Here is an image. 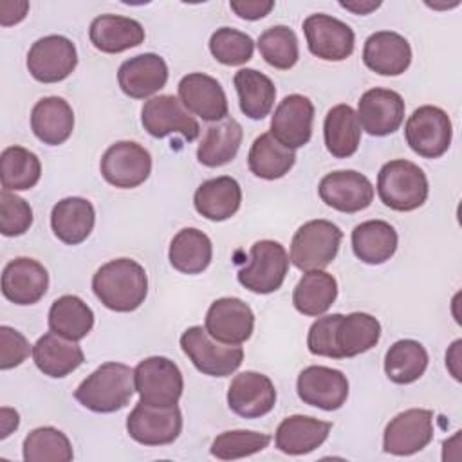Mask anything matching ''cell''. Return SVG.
<instances>
[{
    "label": "cell",
    "instance_id": "6da1fadb",
    "mask_svg": "<svg viewBox=\"0 0 462 462\" xmlns=\"http://www.w3.org/2000/svg\"><path fill=\"white\" fill-rule=\"evenodd\" d=\"M96 298L114 312L139 309L148 294V276L141 263L132 258H116L103 263L92 276Z\"/></svg>",
    "mask_w": 462,
    "mask_h": 462
},
{
    "label": "cell",
    "instance_id": "7a4b0ae2",
    "mask_svg": "<svg viewBox=\"0 0 462 462\" xmlns=\"http://www.w3.org/2000/svg\"><path fill=\"white\" fill-rule=\"evenodd\" d=\"M134 392V370L128 365L108 361L79 383L74 399L90 411L112 413L125 408Z\"/></svg>",
    "mask_w": 462,
    "mask_h": 462
},
{
    "label": "cell",
    "instance_id": "3957f363",
    "mask_svg": "<svg viewBox=\"0 0 462 462\" xmlns=\"http://www.w3.org/2000/svg\"><path fill=\"white\" fill-rule=\"evenodd\" d=\"M430 193L422 168L406 159H393L377 173V195L393 211H413L420 208Z\"/></svg>",
    "mask_w": 462,
    "mask_h": 462
},
{
    "label": "cell",
    "instance_id": "277c9868",
    "mask_svg": "<svg viewBox=\"0 0 462 462\" xmlns=\"http://www.w3.org/2000/svg\"><path fill=\"white\" fill-rule=\"evenodd\" d=\"M343 240V231L330 220L316 218L298 227L291 242V262L307 273L325 269L336 258Z\"/></svg>",
    "mask_w": 462,
    "mask_h": 462
},
{
    "label": "cell",
    "instance_id": "5b68a950",
    "mask_svg": "<svg viewBox=\"0 0 462 462\" xmlns=\"http://www.w3.org/2000/svg\"><path fill=\"white\" fill-rule=\"evenodd\" d=\"M180 348L199 372L211 377L231 375L244 361V348L240 345L220 343L200 325L182 332Z\"/></svg>",
    "mask_w": 462,
    "mask_h": 462
},
{
    "label": "cell",
    "instance_id": "8992f818",
    "mask_svg": "<svg viewBox=\"0 0 462 462\" xmlns=\"http://www.w3.org/2000/svg\"><path fill=\"white\" fill-rule=\"evenodd\" d=\"M289 254L276 240H258L251 245L249 262L238 271L242 287L254 294L278 291L289 271Z\"/></svg>",
    "mask_w": 462,
    "mask_h": 462
},
{
    "label": "cell",
    "instance_id": "52a82bcc",
    "mask_svg": "<svg viewBox=\"0 0 462 462\" xmlns=\"http://www.w3.org/2000/svg\"><path fill=\"white\" fill-rule=\"evenodd\" d=\"M135 392L139 401L150 406H175L184 390L179 366L162 356H152L134 368Z\"/></svg>",
    "mask_w": 462,
    "mask_h": 462
},
{
    "label": "cell",
    "instance_id": "ba28073f",
    "mask_svg": "<svg viewBox=\"0 0 462 462\" xmlns=\"http://www.w3.org/2000/svg\"><path fill=\"white\" fill-rule=\"evenodd\" d=\"M408 146L424 159L444 155L451 144L453 126L449 116L433 105H422L413 110L404 125Z\"/></svg>",
    "mask_w": 462,
    "mask_h": 462
},
{
    "label": "cell",
    "instance_id": "9c48e42d",
    "mask_svg": "<svg viewBox=\"0 0 462 462\" xmlns=\"http://www.w3.org/2000/svg\"><path fill=\"white\" fill-rule=\"evenodd\" d=\"M126 431L143 446H166L179 439L182 413L177 404L150 406L139 401L126 417Z\"/></svg>",
    "mask_w": 462,
    "mask_h": 462
},
{
    "label": "cell",
    "instance_id": "30bf717a",
    "mask_svg": "<svg viewBox=\"0 0 462 462\" xmlns=\"http://www.w3.org/2000/svg\"><path fill=\"white\" fill-rule=\"evenodd\" d=\"M99 170L103 179L116 188H137L152 173V155L135 141H117L103 153Z\"/></svg>",
    "mask_w": 462,
    "mask_h": 462
},
{
    "label": "cell",
    "instance_id": "8fae6325",
    "mask_svg": "<svg viewBox=\"0 0 462 462\" xmlns=\"http://www.w3.org/2000/svg\"><path fill=\"white\" fill-rule=\"evenodd\" d=\"M76 65V45L61 34H49L36 40L27 52V70L40 83L63 81L74 72Z\"/></svg>",
    "mask_w": 462,
    "mask_h": 462
},
{
    "label": "cell",
    "instance_id": "7c38bea8",
    "mask_svg": "<svg viewBox=\"0 0 462 462\" xmlns=\"http://www.w3.org/2000/svg\"><path fill=\"white\" fill-rule=\"evenodd\" d=\"M433 440V411L410 408L397 413L384 428L383 449L390 455L408 457Z\"/></svg>",
    "mask_w": 462,
    "mask_h": 462
},
{
    "label": "cell",
    "instance_id": "4fadbf2b",
    "mask_svg": "<svg viewBox=\"0 0 462 462\" xmlns=\"http://www.w3.org/2000/svg\"><path fill=\"white\" fill-rule=\"evenodd\" d=\"M309 51L325 61H343L354 52L356 36L348 23L323 13L303 20Z\"/></svg>",
    "mask_w": 462,
    "mask_h": 462
},
{
    "label": "cell",
    "instance_id": "5bb4252c",
    "mask_svg": "<svg viewBox=\"0 0 462 462\" xmlns=\"http://www.w3.org/2000/svg\"><path fill=\"white\" fill-rule=\"evenodd\" d=\"M141 123L144 130L157 139L180 134L186 141H195L200 134L197 119L173 94H161L148 99L141 108Z\"/></svg>",
    "mask_w": 462,
    "mask_h": 462
},
{
    "label": "cell",
    "instance_id": "9a60e30c",
    "mask_svg": "<svg viewBox=\"0 0 462 462\" xmlns=\"http://www.w3.org/2000/svg\"><path fill=\"white\" fill-rule=\"evenodd\" d=\"M296 392L303 404L332 411L345 404L348 397V379L341 370L312 365L300 372Z\"/></svg>",
    "mask_w": 462,
    "mask_h": 462
},
{
    "label": "cell",
    "instance_id": "2e32d148",
    "mask_svg": "<svg viewBox=\"0 0 462 462\" xmlns=\"http://www.w3.org/2000/svg\"><path fill=\"white\" fill-rule=\"evenodd\" d=\"M208 334L226 345H242L247 341L254 328V314L251 307L240 298L226 296L215 300L204 319Z\"/></svg>",
    "mask_w": 462,
    "mask_h": 462
},
{
    "label": "cell",
    "instance_id": "e0dca14e",
    "mask_svg": "<svg viewBox=\"0 0 462 462\" xmlns=\"http://www.w3.org/2000/svg\"><path fill=\"white\" fill-rule=\"evenodd\" d=\"M319 199L341 213H357L374 200L372 182L356 170H337L327 173L318 186Z\"/></svg>",
    "mask_w": 462,
    "mask_h": 462
},
{
    "label": "cell",
    "instance_id": "ac0fdd59",
    "mask_svg": "<svg viewBox=\"0 0 462 462\" xmlns=\"http://www.w3.org/2000/svg\"><path fill=\"white\" fill-rule=\"evenodd\" d=\"M404 99L390 88H370L357 103V119L361 128L375 137H384L399 130L404 121Z\"/></svg>",
    "mask_w": 462,
    "mask_h": 462
},
{
    "label": "cell",
    "instance_id": "d6986e66",
    "mask_svg": "<svg viewBox=\"0 0 462 462\" xmlns=\"http://www.w3.org/2000/svg\"><path fill=\"white\" fill-rule=\"evenodd\" d=\"M312 123V101L301 94H289L280 101L271 117V135L283 146L296 150L310 141Z\"/></svg>",
    "mask_w": 462,
    "mask_h": 462
},
{
    "label": "cell",
    "instance_id": "ffe728a7",
    "mask_svg": "<svg viewBox=\"0 0 462 462\" xmlns=\"http://www.w3.org/2000/svg\"><path fill=\"white\" fill-rule=\"evenodd\" d=\"M274 404L276 388L267 375L245 370L233 377L227 390V406L235 415L244 419H258L267 415Z\"/></svg>",
    "mask_w": 462,
    "mask_h": 462
},
{
    "label": "cell",
    "instance_id": "44dd1931",
    "mask_svg": "<svg viewBox=\"0 0 462 462\" xmlns=\"http://www.w3.org/2000/svg\"><path fill=\"white\" fill-rule=\"evenodd\" d=\"M177 90L184 108L200 119L217 123L227 117V97L215 78L204 72H191L179 81Z\"/></svg>",
    "mask_w": 462,
    "mask_h": 462
},
{
    "label": "cell",
    "instance_id": "7402d4cb",
    "mask_svg": "<svg viewBox=\"0 0 462 462\" xmlns=\"http://www.w3.org/2000/svg\"><path fill=\"white\" fill-rule=\"evenodd\" d=\"M47 289L49 273L34 258H14L2 271V294L14 305H34Z\"/></svg>",
    "mask_w": 462,
    "mask_h": 462
},
{
    "label": "cell",
    "instance_id": "603a6c76",
    "mask_svg": "<svg viewBox=\"0 0 462 462\" xmlns=\"http://www.w3.org/2000/svg\"><path fill=\"white\" fill-rule=\"evenodd\" d=\"M168 81L166 61L153 52L137 54L121 63L117 70L119 88L132 99H146L157 94Z\"/></svg>",
    "mask_w": 462,
    "mask_h": 462
},
{
    "label": "cell",
    "instance_id": "cb8c5ba5",
    "mask_svg": "<svg viewBox=\"0 0 462 462\" xmlns=\"http://www.w3.org/2000/svg\"><path fill=\"white\" fill-rule=\"evenodd\" d=\"M363 63L379 76H399L411 63V47L399 32L377 31L365 42Z\"/></svg>",
    "mask_w": 462,
    "mask_h": 462
},
{
    "label": "cell",
    "instance_id": "d4e9b609",
    "mask_svg": "<svg viewBox=\"0 0 462 462\" xmlns=\"http://www.w3.org/2000/svg\"><path fill=\"white\" fill-rule=\"evenodd\" d=\"M332 422L310 415L285 417L274 433L276 448L285 455H307L318 449L328 437Z\"/></svg>",
    "mask_w": 462,
    "mask_h": 462
},
{
    "label": "cell",
    "instance_id": "484cf974",
    "mask_svg": "<svg viewBox=\"0 0 462 462\" xmlns=\"http://www.w3.org/2000/svg\"><path fill=\"white\" fill-rule=\"evenodd\" d=\"M90 43L106 54H119L144 42L143 25L121 14H99L88 27Z\"/></svg>",
    "mask_w": 462,
    "mask_h": 462
},
{
    "label": "cell",
    "instance_id": "4316f807",
    "mask_svg": "<svg viewBox=\"0 0 462 462\" xmlns=\"http://www.w3.org/2000/svg\"><path fill=\"white\" fill-rule=\"evenodd\" d=\"M96 224V211L90 200L83 197H67L54 204L51 211V227L58 240L67 245H78L88 238Z\"/></svg>",
    "mask_w": 462,
    "mask_h": 462
},
{
    "label": "cell",
    "instance_id": "83f0119b",
    "mask_svg": "<svg viewBox=\"0 0 462 462\" xmlns=\"http://www.w3.org/2000/svg\"><path fill=\"white\" fill-rule=\"evenodd\" d=\"M32 359L42 374L60 379L81 366L85 354L76 341L51 330L32 345Z\"/></svg>",
    "mask_w": 462,
    "mask_h": 462
},
{
    "label": "cell",
    "instance_id": "f1b7e54d",
    "mask_svg": "<svg viewBox=\"0 0 462 462\" xmlns=\"http://www.w3.org/2000/svg\"><path fill=\"white\" fill-rule=\"evenodd\" d=\"M31 130L43 144H63L74 130L72 106L60 96L42 97L31 110Z\"/></svg>",
    "mask_w": 462,
    "mask_h": 462
},
{
    "label": "cell",
    "instance_id": "f546056e",
    "mask_svg": "<svg viewBox=\"0 0 462 462\" xmlns=\"http://www.w3.org/2000/svg\"><path fill=\"white\" fill-rule=\"evenodd\" d=\"M240 184L229 175L204 180L193 195V206L197 213L213 222L231 218L240 209Z\"/></svg>",
    "mask_w": 462,
    "mask_h": 462
},
{
    "label": "cell",
    "instance_id": "4dcf8cb0",
    "mask_svg": "<svg viewBox=\"0 0 462 462\" xmlns=\"http://www.w3.org/2000/svg\"><path fill=\"white\" fill-rule=\"evenodd\" d=\"M381 323L377 318L366 312H350L341 314L336 330L334 343L337 350V359L356 357L379 343Z\"/></svg>",
    "mask_w": 462,
    "mask_h": 462
},
{
    "label": "cell",
    "instance_id": "1f68e13d",
    "mask_svg": "<svg viewBox=\"0 0 462 462\" xmlns=\"http://www.w3.org/2000/svg\"><path fill=\"white\" fill-rule=\"evenodd\" d=\"M397 242L395 227L386 220H366L352 231V251L368 265H379L390 260L397 251Z\"/></svg>",
    "mask_w": 462,
    "mask_h": 462
},
{
    "label": "cell",
    "instance_id": "d6a6232c",
    "mask_svg": "<svg viewBox=\"0 0 462 462\" xmlns=\"http://www.w3.org/2000/svg\"><path fill=\"white\" fill-rule=\"evenodd\" d=\"M242 126L235 117H224L206 128V135L197 148V159L208 168H218L231 162L242 144Z\"/></svg>",
    "mask_w": 462,
    "mask_h": 462
},
{
    "label": "cell",
    "instance_id": "836d02e7",
    "mask_svg": "<svg viewBox=\"0 0 462 462\" xmlns=\"http://www.w3.org/2000/svg\"><path fill=\"white\" fill-rule=\"evenodd\" d=\"M213 258V244L206 233L197 227L180 229L170 244L168 260L182 274H199L206 271Z\"/></svg>",
    "mask_w": 462,
    "mask_h": 462
},
{
    "label": "cell",
    "instance_id": "e575fe53",
    "mask_svg": "<svg viewBox=\"0 0 462 462\" xmlns=\"http://www.w3.org/2000/svg\"><path fill=\"white\" fill-rule=\"evenodd\" d=\"M323 137L328 153L336 159L352 157L361 141V125L356 110L350 105L332 106L323 123Z\"/></svg>",
    "mask_w": 462,
    "mask_h": 462
},
{
    "label": "cell",
    "instance_id": "d590c367",
    "mask_svg": "<svg viewBox=\"0 0 462 462\" xmlns=\"http://www.w3.org/2000/svg\"><path fill=\"white\" fill-rule=\"evenodd\" d=\"M337 298V282L323 269L307 271L292 291V305L303 316L325 314Z\"/></svg>",
    "mask_w": 462,
    "mask_h": 462
},
{
    "label": "cell",
    "instance_id": "8d00e7d4",
    "mask_svg": "<svg viewBox=\"0 0 462 462\" xmlns=\"http://www.w3.org/2000/svg\"><path fill=\"white\" fill-rule=\"evenodd\" d=\"M240 110L249 119H263L274 105L276 88L269 76L256 69H240L233 78Z\"/></svg>",
    "mask_w": 462,
    "mask_h": 462
},
{
    "label": "cell",
    "instance_id": "74e56055",
    "mask_svg": "<svg viewBox=\"0 0 462 462\" xmlns=\"http://www.w3.org/2000/svg\"><path fill=\"white\" fill-rule=\"evenodd\" d=\"M296 162L294 150L278 143L271 132L260 134L249 150L247 166L253 175L265 180L282 179Z\"/></svg>",
    "mask_w": 462,
    "mask_h": 462
},
{
    "label": "cell",
    "instance_id": "f35d334b",
    "mask_svg": "<svg viewBox=\"0 0 462 462\" xmlns=\"http://www.w3.org/2000/svg\"><path fill=\"white\" fill-rule=\"evenodd\" d=\"M94 327L92 309L74 294L60 296L49 309V328L70 341L83 339Z\"/></svg>",
    "mask_w": 462,
    "mask_h": 462
},
{
    "label": "cell",
    "instance_id": "ab89813d",
    "mask_svg": "<svg viewBox=\"0 0 462 462\" xmlns=\"http://www.w3.org/2000/svg\"><path fill=\"white\" fill-rule=\"evenodd\" d=\"M428 368V352L415 339L395 341L384 356V374L395 384H410Z\"/></svg>",
    "mask_w": 462,
    "mask_h": 462
},
{
    "label": "cell",
    "instance_id": "60d3db41",
    "mask_svg": "<svg viewBox=\"0 0 462 462\" xmlns=\"http://www.w3.org/2000/svg\"><path fill=\"white\" fill-rule=\"evenodd\" d=\"M42 162L23 146H7L0 155V182L7 191H25L38 184Z\"/></svg>",
    "mask_w": 462,
    "mask_h": 462
},
{
    "label": "cell",
    "instance_id": "b9f144b4",
    "mask_svg": "<svg viewBox=\"0 0 462 462\" xmlns=\"http://www.w3.org/2000/svg\"><path fill=\"white\" fill-rule=\"evenodd\" d=\"M23 460L27 462H70L74 458L69 437L52 426H40L23 439Z\"/></svg>",
    "mask_w": 462,
    "mask_h": 462
},
{
    "label": "cell",
    "instance_id": "7bdbcfd3",
    "mask_svg": "<svg viewBox=\"0 0 462 462\" xmlns=\"http://www.w3.org/2000/svg\"><path fill=\"white\" fill-rule=\"evenodd\" d=\"M256 45L262 58L278 70H289L298 63V38L296 32L287 25H273L265 29Z\"/></svg>",
    "mask_w": 462,
    "mask_h": 462
},
{
    "label": "cell",
    "instance_id": "ee69618b",
    "mask_svg": "<svg viewBox=\"0 0 462 462\" xmlns=\"http://www.w3.org/2000/svg\"><path fill=\"white\" fill-rule=\"evenodd\" d=\"M209 52L218 63L238 67L253 58L254 42L249 34L238 29L220 27L209 38Z\"/></svg>",
    "mask_w": 462,
    "mask_h": 462
},
{
    "label": "cell",
    "instance_id": "f6af8a7d",
    "mask_svg": "<svg viewBox=\"0 0 462 462\" xmlns=\"http://www.w3.org/2000/svg\"><path fill=\"white\" fill-rule=\"evenodd\" d=\"M271 442V437L265 433L251 430H233L224 431L215 437L211 442V455L220 460H236L249 455H254L265 449Z\"/></svg>",
    "mask_w": 462,
    "mask_h": 462
},
{
    "label": "cell",
    "instance_id": "bcb514c9",
    "mask_svg": "<svg viewBox=\"0 0 462 462\" xmlns=\"http://www.w3.org/2000/svg\"><path fill=\"white\" fill-rule=\"evenodd\" d=\"M32 226V209L27 200L13 191L0 193V233L4 236H20Z\"/></svg>",
    "mask_w": 462,
    "mask_h": 462
},
{
    "label": "cell",
    "instance_id": "7dc6e473",
    "mask_svg": "<svg viewBox=\"0 0 462 462\" xmlns=\"http://www.w3.org/2000/svg\"><path fill=\"white\" fill-rule=\"evenodd\" d=\"M341 314H328L323 318H318L307 334V348L314 356L337 359V350L334 343V330L336 323Z\"/></svg>",
    "mask_w": 462,
    "mask_h": 462
},
{
    "label": "cell",
    "instance_id": "c3c4849f",
    "mask_svg": "<svg viewBox=\"0 0 462 462\" xmlns=\"http://www.w3.org/2000/svg\"><path fill=\"white\" fill-rule=\"evenodd\" d=\"M29 354H32V348L27 337L16 328L2 325L0 327V368L2 370L14 368L22 365L29 357Z\"/></svg>",
    "mask_w": 462,
    "mask_h": 462
},
{
    "label": "cell",
    "instance_id": "681fc988",
    "mask_svg": "<svg viewBox=\"0 0 462 462\" xmlns=\"http://www.w3.org/2000/svg\"><path fill=\"white\" fill-rule=\"evenodd\" d=\"M231 11L244 20H260L271 13L274 7L273 0H231Z\"/></svg>",
    "mask_w": 462,
    "mask_h": 462
},
{
    "label": "cell",
    "instance_id": "f907efd6",
    "mask_svg": "<svg viewBox=\"0 0 462 462\" xmlns=\"http://www.w3.org/2000/svg\"><path fill=\"white\" fill-rule=\"evenodd\" d=\"M29 2L14 0V2H0V23L4 27L14 25L27 16Z\"/></svg>",
    "mask_w": 462,
    "mask_h": 462
},
{
    "label": "cell",
    "instance_id": "816d5d0a",
    "mask_svg": "<svg viewBox=\"0 0 462 462\" xmlns=\"http://www.w3.org/2000/svg\"><path fill=\"white\" fill-rule=\"evenodd\" d=\"M20 424V415L16 410L4 406L0 410V439L9 437Z\"/></svg>",
    "mask_w": 462,
    "mask_h": 462
},
{
    "label": "cell",
    "instance_id": "f5cc1de1",
    "mask_svg": "<svg viewBox=\"0 0 462 462\" xmlns=\"http://www.w3.org/2000/svg\"><path fill=\"white\" fill-rule=\"evenodd\" d=\"M339 5L346 11H352L354 14H368L375 11L381 5V2L379 0H346V2L341 0Z\"/></svg>",
    "mask_w": 462,
    "mask_h": 462
},
{
    "label": "cell",
    "instance_id": "db71d44e",
    "mask_svg": "<svg viewBox=\"0 0 462 462\" xmlns=\"http://www.w3.org/2000/svg\"><path fill=\"white\" fill-rule=\"evenodd\" d=\"M460 345H462V341L460 339H457L453 345H451V348H449V352L446 354V366L449 368V372H451V375L457 379V381H460V372H458V359H460Z\"/></svg>",
    "mask_w": 462,
    "mask_h": 462
}]
</instances>
